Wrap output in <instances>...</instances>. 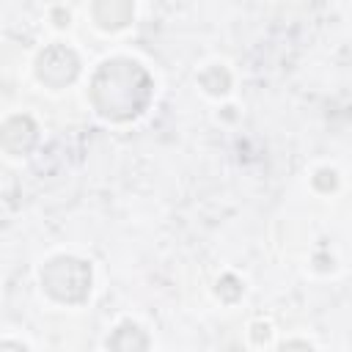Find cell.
Wrapping results in <instances>:
<instances>
[{"mask_svg":"<svg viewBox=\"0 0 352 352\" xmlns=\"http://www.w3.org/2000/svg\"><path fill=\"white\" fill-rule=\"evenodd\" d=\"M107 349L110 352H146L148 349V336L132 324V322H124L113 330V336L107 338Z\"/></svg>","mask_w":352,"mask_h":352,"instance_id":"obj_5","label":"cell"},{"mask_svg":"<svg viewBox=\"0 0 352 352\" xmlns=\"http://www.w3.org/2000/svg\"><path fill=\"white\" fill-rule=\"evenodd\" d=\"M278 352H314V346L305 344V341H286Z\"/></svg>","mask_w":352,"mask_h":352,"instance_id":"obj_8","label":"cell"},{"mask_svg":"<svg viewBox=\"0 0 352 352\" xmlns=\"http://www.w3.org/2000/svg\"><path fill=\"white\" fill-rule=\"evenodd\" d=\"M0 140H3V148L8 154H25L36 143V124L28 116H14L3 124Z\"/></svg>","mask_w":352,"mask_h":352,"instance_id":"obj_4","label":"cell"},{"mask_svg":"<svg viewBox=\"0 0 352 352\" xmlns=\"http://www.w3.org/2000/svg\"><path fill=\"white\" fill-rule=\"evenodd\" d=\"M91 102L99 116L110 121H129L151 102V77L138 60H104L91 80Z\"/></svg>","mask_w":352,"mask_h":352,"instance_id":"obj_1","label":"cell"},{"mask_svg":"<svg viewBox=\"0 0 352 352\" xmlns=\"http://www.w3.org/2000/svg\"><path fill=\"white\" fill-rule=\"evenodd\" d=\"M80 72L77 55L66 44H50L38 58H36V74L44 85L50 88H63L69 85Z\"/></svg>","mask_w":352,"mask_h":352,"instance_id":"obj_3","label":"cell"},{"mask_svg":"<svg viewBox=\"0 0 352 352\" xmlns=\"http://www.w3.org/2000/svg\"><path fill=\"white\" fill-rule=\"evenodd\" d=\"M0 352H28V349H25V346H22V344H14V341H6V344H3V349H0Z\"/></svg>","mask_w":352,"mask_h":352,"instance_id":"obj_9","label":"cell"},{"mask_svg":"<svg viewBox=\"0 0 352 352\" xmlns=\"http://www.w3.org/2000/svg\"><path fill=\"white\" fill-rule=\"evenodd\" d=\"M228 72L226 69H220V66H212L209 72H204L201 74V85L209 91V94H226L228 91Z\"/></svg>","mask_w":352,"mask_h":352,"instance_id":"obj_7","label":"cell"},{"mask_svg":"<svg viewBox=\"0 0 352 352\" xmlns=\"http://www.w3.org/2000/svg\"><path fill=\"white\" fill-rule=\"evenodd\" d=\"M41 286L58 302H82L91 292V267L74 256H55L41 270Z\"/></svg>","mask_w":352,"mask_h":352,"instance_id":"obj_2","label":"cell"},{"mask_svg":"<svg viewBox=\"0 0 352 352\" xmlns=\"http://www.w3.org/2000/svg\"><path fill=\"white\" fill-rule=\"evenodd\" d=\"M135 8L132 3H124V0H102L94 6V19L104 28V30H116V28H124L129 19H132Z\"/></svg>","mask_w":352,"mask_h":352,"instance_id":"obj_6","label":"cell"}]
</instances>
